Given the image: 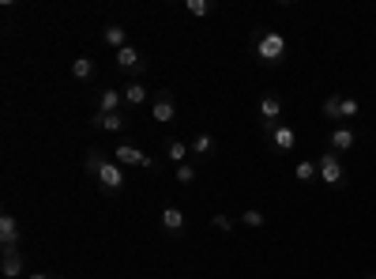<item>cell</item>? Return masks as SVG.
<instances>
[{"instance_id":"6da1fadb","label":"cell","mask_w":376,"mask_h":279,"mask_svg":"<svg viewBox=\"0 0 376 279\" xmlns=\"http://www.w3.org/2000/svg\"><path fill=\"white\" fill-rule=\"evenodd\" d=\"M252 46H256V57L263 64H278L282 57H286V49H290V42L278 31H260L256 38H252Z\"/></svg>"},{"instance_id":"7a4b0ae2","label":"cell","mask_w":376,"mask_h":279,"mask_svg":"<svg viewBox=\"0 0 376 279\" xmlns=\"http://www.w3.org/2000/svg\"><path fill=\"white\" fill-rule=\"evenodd\" d=\"M316 170H320V181H324L328 189H343V185H346V166H343V155L324 151V155L316 158Z\"/></svg>"},{"instance_id":"3957f363","label":"cell","mask_w":376,"mask_h":279,"mask_svg":"<svg viewBox=\"0 0 376 279\" xmlns=\"http://www.w3.org/2000/svg\"><path fill=\"white\" fill-rule=\"evenodd\" d=\"M113 64H117L125 76H132V79H140V76L147 72V57H143V49H136V46L117 49V53H113Z\"/></svg>"},{"instance_id":"277c9868","label":"cell","mask_w":376,"mask_h":279,"mask_svg":"<svg viewBox=\"0 0 376 279\" xmlns=\"http://www.w3.org/2000/svg\"><path fill=\"white\" fill-rule=\"evenodd\" d=\"M113 163H117V166H140V170H155V158L147 155V151H140L136 143H117V148H113Z\"/></svg>"},{"instance_id":"5b68a950","label":"cell","mask_w":376,"mask_h":279,"mask_svg":"<svg viewBox=\"0 0 376 279\" xmlns=\"http://www.w3.org/2000/svg\"><path fill=\"white\" fill-rule=\"evenodd\" d=\"M19 242H23L19 219L11 215V211H4V215H0V253H16Z\"/></svg>"},{"instance_id":"8992f818","label":"cell","mask_w":376,"mask_h":279,"mask_svg":"<svg viewBox=\"0 0 376 279\" xmlns=\"http://www.w3.org/2000/svg\"><path fill=\"white\" fill-rule=\"evenodd\" d=\"M151 117L158 125H169L173 117H177V98H173V91H158L151 98Z\"/></svg>"},{"instance_id":"52a82bcc","label":"cell","mask_w":376,"mask_h":279,"mask_svg":"<svg viewBox=\"0 0 376 279\" xmlns=\"http://www.w3.org/2000/svg\"><path fill=\"white\" fill-rule=\"evenodd\" d=\"M263 132H267V140H271V148L278 151V155H286V151H293V143H298V132H293L290 125H263Z\"/></svg>"},{"instance_id":"ba28073f","label":"cell","mask_w":376,"mask_h":279,"mask_svg":"<svg viewBox=\"0 0 376 279\" xmlns=\"http://www.w3.org/2000/svg\"><path fill=\"white\" fill-rule=\"evenodd\" d=\"M354 143H357V132H354L350 125H335L331 136H328V151L346 155V151H354Z\"/></svg>"},{"instance_id":"9c48e42d","label":"cell","mask_w":376,"mask_h":279,"mask_svg":"<svg viewBox=\"0 0 376 279\" xmlns=\"http://www.w3.org/2000/svg\"><path fill=\"white\" fill-rule=\"evenodd\" d=\"M125 181H128V178H125V166H117L113 158L102 166V174H98L102 193H120V189H125Z\"/></svg>"},{"instance_id":"30bf717a","label":"cell","mask_w":376,"mask_h":279,"mask_svg":"<svg viewBox=\"0 0 376 279\" xmlns=\"http://www.w3.org/2000/svg\"><path fill=\"white\" fill-rule=\"evenodd\" d=\"M90 125L102 128V132H113V136H120V132H128V117L125 113H90Z\"/></svg>"},{"instance_id":"8fae6325","label":"cell","mask_w":376,"mask_h":279,"mask_svg":"<svg viewBox=\"0 0 376 279\" xmlns=\"http://www.w3.org/2000/svg\"><path fill=\"white\" fill-rule=\"evenodd\" d=\"M158 219H162V230H166V234H173V238H177V234H184V227H188L184 211H181L177 204H166V208H162V215H158Z\"/></svg>"},{"instance_id":"7c38bea8","label":"cell","mask_w":376,"mask_h":279,"mask_svg":"<svg viewBox=\"0 0 376 279\" xmlns=\"http://www.w3.org/2000/svg\"><path fill=\"white\" fill-rule=\"evenodd\" d=\"M120 95H125V106H132V110H140V106L151 102V91L143 87V79H128V83L120 87Z\"/></svg>"},{"instance_id":"4fadbf2b","label":"cell","mask_w":376,"mask_h":279,"mask_svg":"<svg viewBox=\"0 0 376 279\" xmlns=\"http://www.w3.org/2000/svg\"><path fill=\"white\" fill-rule=\"evenodd\" d=\"M256 113H260L263 125H278V117H282V98H278V95H263V98L256 102Z\"/></svg>"},{"instance_id":"5bb4252c","label":"cell","mask_w":376,"mask_h":279,"mask_svg":"<svg viewBox=\"0 0 376 279\" xmlns=\"http://www.w3.org/2000/svg\"><path fill=\"white\" fill-rule=\"evenodd\" d=\"M102 42L110 46L113 53H117V49H125V46H132V42H128V31H125L120 23H110V26H105V31H102Z\"/></svg>"},{"instance_id":"9a60e30c","label":"cell","mask_w":376,"mask_h":279,"mask_svg":"<svg viewBox=\"0 0 376 279\" xmlns=\"http://www.w3.org/2000/svg\"><path fill=\"white\" fill-rule=\"evenodd\" d=\"M0 275L4 279H19L23 275V253H0Z\"/></svg>"},{"instance_id":"2e32d148","label":"cell","mask_w":376,"mask_h":279,"mask_svg":"<svg viewBox=\"0 0 376 279\" xmlns=\"http://www.w3.org/2000/svg\"><path fill=\"white\" fill-rule=\"evenodd\" d=\"M188 148H192V158H196V163H204V158L214 155V136H211V132H199V136L188 143Z\"/></svg>"},{"instance_id":"e0dca14e","label":"cell","mask_w":376,"mask_h":279,"mask_svg":"<svg viewBox=\"0 0 376 279\" xmlns=\"http://www.w3.org/2000/svg\"><path fill=\"white\" fill-rule=\"evenodd\" d=\"M105 163H110V155H105L102 148H87V155H83V170H87L90 178H98Z\"/></svg>"},{"instance_id":"ac0fdd59","label":"cell","mask_w":376,"mask_h":279,"mask_svg":"<svg viewBox=\"0 0 376 279\" xmlns=\"http://www.w3.org/2000/svg\"><path fill=\"white\" fill-rule=\"evenodd\" d=\"M120 106H125V95L120 91H102L98 95V113H120Z\"/></svg>"},{"instance_id":"d6986e66","label":"cell","mask_w":376,"mask_h":279,"mask_svg":"<svg viewBox=\"0 0 376 279\" xmlns=\"http://www.w3.org/2000/svg\"><path fill=\"white\" fill-rule=\"evenodd\" d=\"M188 155H192V148L188 143H181V140H166V158L173 166H184L188 163Z\"/></svg>"},{"instance_id":"ffe728a7","label":"cell","mask_w":376,"mask_h":279,"mask_svg":"<svg viewBox=\"0 0 376 279\" xmlns=\"http://www.w3.org/2000/svg\"><path fill=\"white\" fill-rule=\"evenodd\" d=\"M293 174H298V181H301V185H313V181H320V170H316V163H313V158H301Z\"/></svg>"},{"instance_id":"44dd1931","label":"cell","mask_w":376,"mask_h":279,"mask_svg":"<svg viewBox=\"0 0 376 279\" xmlns=\"http://www.w3.org/2000/svg\"><path fill=\"white\" fill-rule=\"evenodd\" d=\"M72 79H83V83H87V79H94V61L90 57H75L72 61Z\"/></svg>"},{"instance_id":"7402d4cb","label":"cell","mask_w":376,"mask_h":279,"mask_svg":"<svg viewBox=\"0 0 376 279\" xmlns=\"http://www.w3.org/2000/svg\"><path fill=\"white\" fill-rule=\"evenodd\" d=\"M199 174V163H184V166H173V181L177 185H192Z\"/></svg>"},{"instance_id":"603a6c76","label":"cell","mask_w":376,"mask_h":279,"mask_svg":"<svg viewBox=\"0 0 376 279\" xmlns=\"http://www.w3.org/2000/svg\"><path fill=\"white\" fill-rule=\"evenodd\" d=\"M184 11H188V16H196V19H207L214 11V0H188Z\"/></svg>"},{"instance_id":"cb8c5ba5","label":"cell","mask_w":376,"mask_h":279,"mask_svg":"<svg viewBox=\"0 0 376 279\" xmlns=\"http://www.w3.org/2000/svg\"><path fill=\"white\" fill-rule=\"evenodd\" d=\"M324 117L328 121H343V95H328L324 98Z\"/></svg>"},{"instance_id":"d4e9b609","label":"cell","mask_w":376,"mask_h":279,"mask_svg":"<svg viewBox=\"0 0 376 279\" xmlns=\"http://www.w3.org/2000/svg\"><path fill=\"white\" fill-rule=\"evenodd\" d=\"M237 219L245 223V227H252V230H260L263 223H267V215H263V211H256V208H245V211H241Z\"/></svg>"},{"instance_id":"484cf974","label":"cell","mask_w":376,"mask_h":279,"mask_svg":"<svg viewBox=\"0 0 376 279\" xmlns=\"http://www.w3.org/2000/svg\"><path fill=\"white\" fill-rule=\"evenodd\" d=\"M357 113H361V102L350 98V95H343V121H354Z\"/></svg>"},{"instance_id":"4316f807","label":"cell","mask_w":376,"mask_h":279,"mask_svg":"<svg viewBox=\"0 0 376 279\" xmlns=\"http://www.w3.org/2000/svg\"><path fill=\"white\" fill-rule=\"evenodd\" d=\"M211 227H214V230H222V234H230V230H234V219H230V215H222V211H214V215H211Z\"/></svg>"},{"instance_id":"83f0119b","label":"cell","mask_w":376,"mask_h":279,"mask_svg":"<svg viewBox=\"0 0 376 279\" xmlns=\"http://www.w3.org/2000/svg\"><path fill=\"white\" fill-rule=\"evenodd\" d=\"M26 279H57V275H46V272H31Z\"/></svg>"},{"instance_id":"f1b7e54d","label":"cell","mask_w":376,"mask_h":279,"mask_svg":"<svg viewBox=\"0 0 376 279\" xmlns=\"http://www.w3.org/2000/svg\"><path fill=\"white\" fill-rule=\"evenodd\" d=\"M365 279H376V272H365Z\"/></svg>"}]
</instances>
